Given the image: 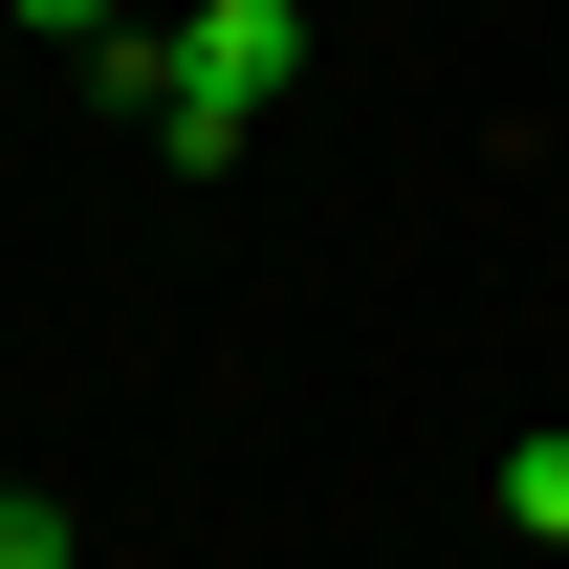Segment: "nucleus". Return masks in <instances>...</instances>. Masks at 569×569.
<instances>
[{
    "instance_id": "obj_1",
    "label": "nucleus",
    "mask_w": 569,
    "mask_h": 569,
    "mask_svg": "<svg viewBox=\"0 0 569 569\" xmlns=\"http://www.w3.org/2000/svg\"><path fill=\"white\" fill-rule=\"evenodd\" d=\"M284 67H307V0H198V22H110V44H88V88H110V110H153V153H176V176H219V153L263 132Z\"/></svg>"
},
{
    "instance_id": "obj_2",
    "label": "nucleus",
    "mask_w": 569,
    "mask_h": 569,
    "mask_svg": "<svg viewBox=\"0 0 569 569\" xmlns=\"http://www.w3.org/2000/svg\"><path fill=\"white\" fill-rule=\"evenodd\" d=\"M503 526H526V548H569V438H503Z\"/></svg>"
},
{
    "instance_id": "obj_3",
    "label": "nucleus",
    "mask_w": 569,
    "mask_h": 569,
    "mask_svg": "<svg viewBox=\"0 0 569 569\" xmlns=\"http://www.w3.org/2000/svg\"><path fill=\"white\" fill-rule=\"evenodd\" d=\"M67 548H88L67 503H44V482H0V569H67Z\"/></svg>"
},
{
    "instance_id": "obj_4",
    "label": "nucleus",
    "mask_w": 569,
    "mask_h": 569,
    "mask_svg": "<svg viewBox=\"0 0 569 569\" xmlns=\"http://www.w3.org/2000/svg\"><path fill=\"white\" fill-rule=\"evenodd\" d=\"M0 22H44V44H110V22H132V0H0Z\"/></svg>"
}]
</instances>
